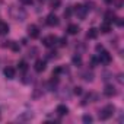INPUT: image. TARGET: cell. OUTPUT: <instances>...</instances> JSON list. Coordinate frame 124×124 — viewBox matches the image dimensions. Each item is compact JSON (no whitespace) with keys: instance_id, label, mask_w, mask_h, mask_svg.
Instances as JSON below:
<instances>
[{"instance_id":"1","label":"cell","mask_w":124,"mask_h":124,"mask_svg":"<svg viewBox=\"0 0 124 124\" xmlns=\"http://www.w3.org/2000/svg\"><path fill=\"white\" fill-rule=\"evenodd\" d=\"M114 111H115V107L114 105H107L104 107L101 111H99V120H108L114 115Z\"/></svg>"},{"instance_id":"2","label":"cell","mask_w":124,"mask_h":124,"mask_svg":"<svg viewBox=\"0 0 124 124\" xmlns=\"http://www.w3.org/2000/svg\"><path fill=\"white\" fill-rule=\"evenodd\" d=\"M73 10H75V13L78 15L79 19H85V18H86V12H88V8H86V6H83V5H76V6L73 8Z\"/></svg>"},{"instance_id":"3","label":"cell","mask_w":124,"mask_h":124,"mask_svg":"<svg viewBox=\"0 0 124 124\" xmlns=\"http://www.w3.org/2000/svg\"><path fill=\"white\" fill-rule=\"evenodd\" d=\"M28 35H29L32 39L38 38V37H39V28H38L37 25H29V26H28Z\"/></svg>"},{"instance_id":"4","label":"cell","mask_w":124,"mask_h":124,"mask_svg":"<svg viewBox=\"0 0 124 124\" xmlns=\"http://www.w3.org/2000/svg\"><path fill=\"white\" fill-rule=\"evenodd\" d=\"M99 61L104 64H108L109 61H111V54L105 50H101V54H99Z\"/></svg>"},{"instance_id":"5","label":"cell","mask_w":124,"mask_h":124,"mask_svg":"<svg viewBox=\"0 0 124 124\" xmlns=\"http://www.w3.org/2000/svg\"><path fill=\"white\" fill-rule=\"evenodd\" d=\"M57 41H58V38H57V37H54V35H48V37H45V38L42 39V42H44V45H45V47H53Z\"/></svg>"},{"instance_id":"6","label":"cell","mask_w":124,"mask_h":124,"mask_svg":"<svg viewBox=\"0 0 124 124\" xmlns=\"http://www.w3.org/2000/svg\"><path fill=\"white\" fill-rule=\"evenodd\" d=\"M60 23V21H58V18L54 15V13H50L48 16H47V25H50V26H57Z\"/></svg>"},{"instance_id":"7","label":"cell","mask_w":124,"mask_h":124,"mask_svg":"<svg viewBox=\"0 0 124 124\" xmlns=\"http://www.w3.org/2000/svg\"><path fill=\"white\" fill-rule=\"evenodd\" d=\"M45 61L44 60H37L35 61V64H34V69H35V72H38V73H41V72H44L45 70Z\"/></svg>"},{"instance_id":"8","label":"cell","mask_w":124,"mask_h":124,"mask_svg":"<svg viewBox=\"0 0 124 124\" xmlns=\"http://www.w3.org/2000/svg\"><path fill=\"white\" fill-rule=\"evenodd\" d=\"M115 19H117V15L112 10H107L105 12V22L111 23V22H115Z\"/></svg>"},{"instance_id":"9","label":"cell","mask_w":124,"mask_h":124,"mask_svg":"<svg viewBox=\"0 0 124 124\" xmlns=\"http://www.w3.org/2000/svg\"><path fill=\"white\" fill-rule=\"evenodd\" d=\"M104 93L107 95V96H115V93H117V91H115V88L114 86H111V85H107L105 86V89H104Z\"/></svg>"},{"instance_id":"10","label":"cell","mask_w":124,"mask_h":124,"mask_svg":"<svg viewBox=\"0 0 124 124\" xmlns=\"http://www.w3.org/2000/svg\"><path fill=\"white\" fill-rule=\"evenodd\" d=\"M79 31H80V28H79L76 23H70V25L67 26V32H69L70 35H76V34H79Z\"/></svg>"},{"instance_id":"11","label":"cell","mask_w":124,"mask_h":124,"mask_svg":"<svg viewBox=\"0 0 124 124\" xmlns=\"http://www.w3.org/2000/svg\"><path fill=\"white\" fill-rule=\"evenodd\" d=\"M55 111H57V114H58V115H67V112H69V108H67L66 105H58Z\"/></svg>"},{"instance_id":"12","label":"cell","mask_w":124,"mask_h":124,"mask_svg":"<svg viewBox=\"0 0 124 124\" xmlns=\"http://www.w3.org/2000/svg\"><path fill=\"white\" fill-rule=\"evenodd\" d=\"M5 76L8 79H13L15 78V69L13 67H6L5 69Z\"/></svg>"},{"instance_id":"13","label":"cell","mask_w":124,"mask_h":124,"mask_svg":"<svg viewBox=\"0 0 124 124\" xmlns=\"http://www.w3.org/2000/svg\"><path fill=\"white\" fill-rule=\"evenodd\" d=\"M9 32V25L3 21H0V35H3V34H8Z\"/></svg>"},{"instance_id":"14","label":"cell","mask_w":124,"mask_h":124,"mask_svg":"<svg viewBox=\"0 0 124 124\" xmlns=\"http://www.w3.org/2000/svg\"><path fill=\"white\" fill-rule=\"evenodd\" d=\"M96 37H98V29L91 28V29L88 31V38H89V39H95Z\"/></svg>"},{"instance_id":"15","label":"cell","mask_w":124,"mask_h":124,"mask_svg":"<svg viewBox=\"0 0 124 124\" xmlns=\"http://www.w3.org/2000/svg\"><path fill=\"white\" fill-rule=\"evenodd\" d=\"M101 32H104V34H108L109 31H111V25L108 23V22H104L102 25H101V29H99Z\"/></svg>"},{"instance_id":"16","label":"cell","mask_w":124,"mask_h":124,"mask_svg":"<svg viewBox=\"0 0 124 124\" xmlns=\"http://www.w3.org/2000/svg\"><path fill=\"white\" fill-rule=\"evenodd\" d=\"M18 69L21 70V72H26V69H28V64H26V61H19V64H18Z\"/></svg>"},{"instance_id":"17","label":"cell","mask_w":124,"mask_h":124,"mask_svg":"<svg viewBox=\"0 0 124 124\" xmlns=\"http://www.w3.org/2000/svg\"><path fill=\"white\" fill-rule=\"evenodd\" d=\"M80 63H82L80 55H73V64H80Z\"/></svg>"},{"instance_id":"18","label":"cell","mask_w":124,"mask_h":124,"mask_svg":"<svg viewBox=\"0 0 124 124\" xmlns=\"http://www.w3.org/2000/svg\"><path fill=\"white\" fill-rule=\"evenodd\" d=\"M72 12H73V10H72L70 8H69V9H66V10H64V18H66V19H69V18L72 16Z\"/></svg>"},{"instance_id":"19","label":"cell","mask_w":124,"mask_h":124,"mask_svg":"<svg viewBox=\"0 0 124 124\" xmlns=\"http://www.w3.org/2000/svg\"><path fill=\"white\" fill-rule=\"evenodd\" d=\"M60 5H61V3H60V0H53V3H51V8H53V9H57Z\"/></svg>"},{"instance_id":"20","label":"cell","mask_w":124,"mask_h":124,"mask_svg":"<svg viewBox=\"0 0 124 124\" xmlns=\"http://www.w3.org/2000/svg\"><path fill=\"white\" fill-rule=\"evenodd\" d=\"M58 41H60V42H58V44H60V47H64V45H67V39H66V38H60Z\"/></svg>"},{"instance_id":"21","label":"cell","mask_w":124,"mask_h":124,"mask_svg":"<svg viewBox=\"0 0 124 124\" xmlns=\"http://www.w3.org/2000/svg\"><path fill=\"white\" fill-rule=\"evenodd\" d=\"M83 123H92V117L91 115H83Z\"/></svg>"},{"instance_id":"22","label":"cell","mask_w":124,"mask_h":124,"mask_svg":"<svg viewBox=\"0 0 124 124\" xmlns=\"http://www.w3.org/2000/svg\"><path fill=\"white\" fill-rule=\"evenodd\" d=\"M115 22H117V25H118V26H123V25H124V22H123V19H121V18H117V19H115Z\"/></svg>"},{"instance_id":"23","label":"cell","mask_w":124,"mask_h":124,"mask_svg":"<svg viewBox=\"0 0 124 124\" xmlns=\"http://www.w3.org/2000/svg\"><path fill=\"white\" fill-rule=\"evenodd\" d=\"M73 92H75L76 95H80V93H82V88H80V86H78V88H75V91H73Z\"/></svg>"},{"instance_id":"24","label":"cell","mask_w":124,"mask_h":124,"mask_svg":"<svg viewBox=\"0 0 124 124\" xmlns=\"http://www.w3.org/2000/svg\"><path fill=\"white\" fill-rule=\"evenodd\" d=\"M21 3H23V5H32V2L34 0H19Z\"/></svg>"},{"instance_id":"25","label":"cell","mask_w":124,"mask_h":124,"mask_svg":"<svg viewBox=\"0 0 124 124\" xmlns=\"http://www.w3.org/2000/svg\"><path fill=\"white\" fill-rule=\"evenodd\" d=\"M55 54H57L55 51H54V53L51 51V53H48V57H50V58H55Z\"/></svg>"},{"instance_id":"26","label":"cell","mask_w":124,"mask_h":124,"mask_svg":"<svg viewBox=\"0 0 124 124\" xmlns=\"http://www.w3.org/2000/svg\"><path fill=\"white\" fill-rule=\"evenodd\" d=\"M115 5H117V8H118V9H120V8H121V6H123V2H121V0H120V2H117V3H115Z\"/></svg>"},{"instance_id":"27","label":"cell","mask_w":124,"mask_h":124,"mask_svg":"<svg viewBox=\"0 0 124 124\" xmlns=\"http://www.w3.org/2000/svg\"><path fill=\"white\" fill-rule=\"evenodd\" d=\"M12 48H13V50H15V51H18V50H19V47H18V45H16V44H12Z\"/></svg>"},{"instance_id":"28","label":"cell","mask_w":124,"mask_h":124,"mask_svg":"<svg viewBox=\"0 0 124 124\" xmlns=\"http://www.w3.org/2000/svg\"><path fill=\"white\" fill-rule=\"evenodd\" d=\"M101 50H104L102 45H96V51H101Z\"/></svg>"},{"instance_id":"29","label":"cell","mask_w":124,"mask_h":124,"mask_svg":"<svg viewBox=\"0 0 124 124\" xmlns=\"http://www.w3.org/2000/svg\"><path fill=\"white\" fill-rule=\"evenodd\" d=\"M105 2H107V3H111V2H112V0H105Z\"/></svg>"},{"instance_id":"30","label":"cell","mask_w":124,"mask_h":124,"mask_svg":"<svg viewBox=\"0 0 124 124\" xmlns=\"http://www.w3.org/2000/svg\"><path fill=\"white\" fill-rule=\"evenodd\" d=\"M41 2H42V0H41Z\"/></svg>"}]
</instances>
